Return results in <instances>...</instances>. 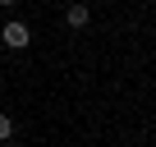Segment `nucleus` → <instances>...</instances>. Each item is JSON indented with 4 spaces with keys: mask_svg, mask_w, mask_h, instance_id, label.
<instances>
[{
    "mask_svg": "<svg viewBox=\"0 0 156 147\" xmlns=\"http://www.w3.org/2000/svg\"><path fill=\"white\" fill-rule=\"evenodd\" d=\"M0 5H5V9H9V5H19V0H0Z\"/></svg>",
    "mask_w": 156,
    "mask_h": 147,
    "instance_id": "obj_4",
    "label": "nucleus"
},
{
    "mask_svg": "<svg viewBox=\"0 0 156 147\" xmlns=\"http://www.w3.org/2000/svg\"><path fill=\"white\" fill-rule=\"evenodd\" d=\"M0 41H5L9 51H23L32 41V32H28V23H0Z\"/></svg>",
    "mask_w": 156,
    "mask_h": 147,
    "instance_id": "obj_1",
    "label": "nucleus"
},
{
    "mask_svg": "<svg viewBox=\"0 0 156 147\" xmlns=\"http://www.w3.org/2000/svg\"><path fill=\"white\" fill-rule=\"evenodd\" d=\"M9 133H14V120H9V115H5V110H0V142H5V138H9Z\"/></svg>",
    "mask_w": 156,
    "mask_h": 147,
    "instance_id": "obj_3",
    "label": "nucleus"
},
{
    "mask_svg": "<svg viewBox=\"0 0 156 147\" xmlns=\"http://www.w3.org/2000/svg\"><path fill=\"white\" fill-rule=\"evenodd\" d=\"M0 78H5V69H0Z\"/></svg>",
    "mask_w": 156,
    "mask_h": 147,
    "instance_id": "obj_5",
    "label": "nucleus"
},
{
    "mask_svg": "<svg viewBox=\"0 0 156 147\" xmlns=\"http://www.w3.org/2000/svg\"><path fill=\"white\" fill-rule=\"evenodd\" d=\"M64 23H69V28H87V23H92V5H83V0H73V5L64 9Z\"/></svg>",
    "mask_w": 156,
    "mask_h": 147,
    "instance_id": "obj_2",
    "label": "nucleus"
}]
</instances>
